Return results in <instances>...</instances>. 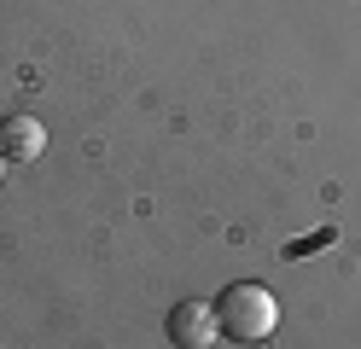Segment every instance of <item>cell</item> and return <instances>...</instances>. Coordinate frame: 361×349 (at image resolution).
<instances>
[{"label": "cell", "instance_id": "obj_1", "mask_svg": "<svg viewBox=\"0 0 361 349\" xmlns=\"http://www.w3.org/2000/svg\"><path fill=\"white\" fill-rule=\"evenodd\" d=\"M216 320H221V332L233 343H262V338H274V326H280V302H274L268 286L239 279V286H228L216 297Z\"/></svg>", "mask_w": 361, "mask_h": 349}, {"label": "cell", "instance_id": "obj_3", "mask_svg": "<svg viewBox=\"0 0 361 349\" xmlns=\"http://www.w3.org/2000/svg\"><path fill=\"white\" fill-rule=\"evenodd\" d=\"M41 146H47V128L35 123V116H6V123H0V157L6 163H35L41 157Z\"/></svg>", "mask_w": 361, "mask_h": 349}, {"label": "cell", "instance_id": "obj_4", "mask_svg": "<svg viewBox=\"0 0 361 349\" xmlns=\"http://www.w3.org/2000/svg\"><path fill=\"white\" fill-rule=\"evenodd\" d=\"M0 175H6V157H0Z\"/></svg>", "mask_w": 361, "mask_h": 349}, {"label": "cell", "instance_id": "obj_2", "mask_svg": "<svg viewBox=\"0 0 361 349\" xmlns=\"http://www.w3.org/2000/svg\"><path fill=\"white\" fill-rule=\"evenodd\" d=\"M216 338H221L216 302L187 297V302H175V309H169V343H180V349H204V343H216Z\"/></svg>", "mask_w": 361, "mask_h": 349}]
</instances>
